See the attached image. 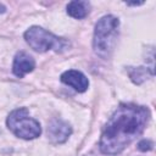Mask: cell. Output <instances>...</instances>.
Returning a JSON list of instances; mask_svg holds the SVG:
<instances>
[{
  "label": "cell",
  "mask_w": 156,
  "mask_h": 156,
  "mask_svg": "<svg viewBox=\"0 0 156 156\" xmlns=\"http://www.w3.org/2000/svg\"><path fill=\"white\" fill-rule=\"evenodd\" d=\"M138 149L140 151H149V150L152 149V143L150 140H141L138 144Z\"/></svg>",
  "instance_id": "9c48e42d"
},
{
  "label": "cell",
  "mask_w": 156,
  "mask_h": 156,
  "mask_svg": "<svg viewBox=\"0 0 156 156\" xmlns=\"http://www.w3.org/2000/svg\"><path fill=\"white\" fill-rule=\"evenodd\" d=\"M24 39L32 49L39 52H45L48 50L62 52L69 46V41L67 39L56 37L55 34L38 26H33L27 29L24 33Z\"/></svg>",
  "instance_id": "3957f363"
},
{
  "label": "cell",
  "mask_w": 156,
  "mask_h": 156,
  "mask_svg": "<svg viewBox=\"0 0 156 156\" xmlns=\"http://www.w3.org/2000/svg\"><path fill=\"white\" fill-rule=\"evenodd\" d=\"M34 67H35V62L30 55H28L24 51H20L16 54L12 65V72L16 77L23 78L24 74L32 72Z\"/></svg>",
  "instance_id": "8992f818"
},
{
  "label": "cell",
  "mask_w": 156,
  "mask_h": 156,
  "mask_svg": "<svg viewBox=\"0 0 156 156\" xmlns=\"http://www.w3.org/2000/svg\"><path fill=\"white\" fill-rule=\"evenodd\" d=\"M118 26H119L118 18L112 15L104 16L96 23L94 30L93 46H94V51L99 56L106 58L113 50L118 35Z\"/></svg>",
  "instance_id": "7a4b0ae2"
},
{
  "label": "cell",
  "mask_w": 156,
  "mask_h": 156,
  "mask_svg": "<svg viewBox=\"0 0 156 156\" xmlns=\"http://www.w3.org/2000/svg\"><path fill=\"white\" fill-rule=\"evenodd\" d=\"M89 9H90V4L88 1L74 0L67 5V13L73 18L80 20L89 13Z\"/></svg>",
  "instance_id": "ba28073f"
},
{
  "label": "cell",
  "mask_w": 156,
  "mask_h": 156,
  "mask_svg": "<svg viewBox=\"0 0 156 156\" xmlns=\"http://www.w3.org/2000/svg\"><path fill=\"white\" fill-rule=\"evenodd\" d=\"M61 82L72 87L74 90H77L78 93H83L88 89L89 87V80L88 78L79 71L76 69H69L66 71L61 74Z\"/></svg>",
  "instance_id": "52a82bcc"
},
{
  "label": "cell",
  "mask_w": 156,
  "mask_h": 156,
  "mask_svg": "<svg viewBox=\"0 0 156 156\" xmlns=\"http://www.w3.org/2000/svg\"><path fill=\"white\" fill-rule=\"evenodd\" d=\"M128 5H141L143 2H127Z\"/></svg>",
  "instance_id": "8fae6325"
},
{
  "label": "cell",
  "mask_w": 156,
  "mask_h": 156,
  "mask_svg": "<svg viewBox=\"0 0 156 156\" xmlns=\"http://www.w3.org/2000/svg\"><path fill=\"white\" fill-rule=\"evenodd\" d=\"M5 11H6V7H5V6H4V5L0 2V13H4Z\"/></svg>",
  "instance_id": "30bf717a"
},
{
  "label": "cell",
  "mask_w": 156,
  "mask_h": 156,
  "mask_svg": "<svg viewBox=\"0 0 156 156\" xmlns=\"http://www.w3.org/2000/svg\"><path fill=\"white\" fill-rule=\"evenodd\" d=\"M72 133V128L67 122H63L62 119L55 118L49 123L48 127V136L51 143L54 144H61L65 143L68 136Z\"/></svg>",
  "instance_id": "5b68a950"
},
{
  "label": "cell",
  "mask_w": 156,
  "mask_h": 156,
  "mask_svg": "<svg viewBox=\"0 0 156 156\" xmlns=\"http://www.w3.org/2000/svg\"><path fill=\"white\" fill-rule=\"evenodd\" d=\"M149 118L150 111L147 107L134 104L119 105L101 133L100 151L105 155L121 154L143 133Z\"/></svg>",
  "instance_id": "6da1fadb"
},
{
  "label": "cell",
  "mask_w": 156,
  "mask_h": 156,
  "mask_svg": "<svg viewBox=\"0 0 156 156\" xmlns=\"http://www.w3.org/2000/svg\"><path fill=\"white\" fill-rule=\"evenodd\" d=\"M6 124H7V128L16 136L26 140L35 139L41 133V127L39 122L29 117L28 110L26 107L13 110L6 119Z\"/></svg>",
  "instance_id": "277c9868"
}]
</instances>
